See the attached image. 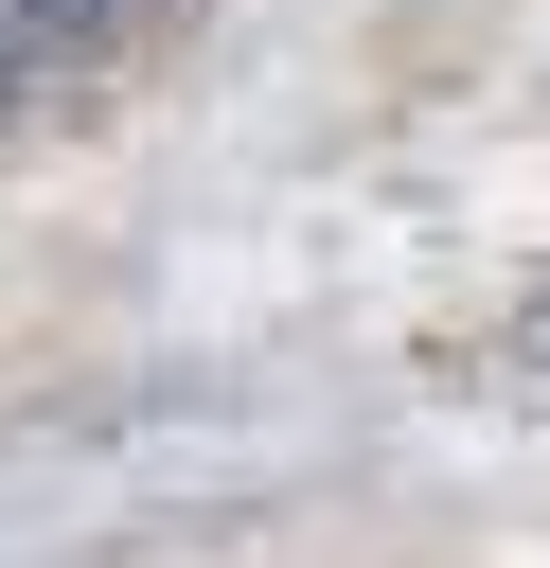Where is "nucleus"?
Returning <instances> with one entry per match:
<instances>
[{
    "label": "nucleus",
    "instance_id": "f257e3e1",
    "mask_svg": "<svg viewBox=\"0 0 550 568\" xmlns=\"http://www.w3.org/2000/svg\"><path fill=\"white\" fill-rule=\"evenodd\" d=\"M71 18H89V0H0V106L53 71V36H71Z\"/></svg>",
    "mask_w": 550,
    "mask_h": 568
}]
</instances>
